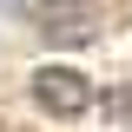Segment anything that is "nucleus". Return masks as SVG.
<instances>
[{"mask_svg": "<svg viewBox=\"0 0 132 132\" xmlns=\"http://www.w3.org/2000/svg\"><path fill=\"white\" fill-rule=\"evenodd\" d=\"M33 106L46 119H79L93 112V79H86L79 66H33V79H27Z\"/></svg>", "mask_w": 132, "mask_h": 132, "instance_id": "1", "label": "nucleus"}]
</instances>
